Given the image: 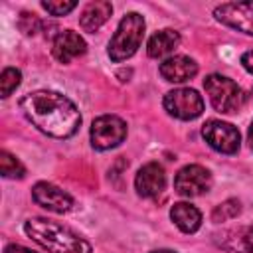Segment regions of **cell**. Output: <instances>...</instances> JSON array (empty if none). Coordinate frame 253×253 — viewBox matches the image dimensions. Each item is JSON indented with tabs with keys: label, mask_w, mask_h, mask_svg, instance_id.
<instances>
[{
	"label": "cell",
	"mask_w": 253,
	"mask_h": 253,
	"mask_svg": "<svg viewBox=\"0 0 253 253\" xmlns=\"http://www.w3.org/2000/svg\"><path fill=\"white\" fill-rule=\"evenodd\" d=\"M164 109L180 121H192L204 113V99L196 89L180 87L164 95Z\"/></svg>",
	"instance_id": "5b68a950"
},
{
	"label": "cell",
	"mask_w": 253,
	"mask_h": 253,
	"mask_svg": "<svg viewBox=\"0 0 253 253\" xmlns=\"http://www.w3.org/2000/svg\"><path fill=\"white\" fill-rule=\"evenodd\" d=\"M20 81H22V73L16 67H6L0 75V93H2V97L4 99L10 97L12 91H16V87L20 85Z\"/></svg>",
	"instance_id": "d6986e66"
},
{
	"label": "cell",
	"mask_w": 253,
	"mask_h": 253,
	"mask_svg": "<svg viewBox=\"0 0 253 253\" xmlns=\"http://www.w3.org/2000/svg\"><path fill=\"white\" fill-rule=\"evenodd\" d=\"M4 253H36V251L28 249V247H24V245H18V243H10V245H6Z\"/></svg>",
	"instance_id": "603a6c76"
},
{
	"label": "cell",
	"mask_w": 253,
	"mask_h": 253,
	"mask_svg": "<svg viewBox=\"0 0 253 253\" xmlns=\"http://www.w3.org/2000/svg\"><path fill=\"white\" fill-rule=\"evenodd\" d=\"M24 231L49 253H91V245L69 227L45 217H32L24 223Z\"/></svg>",
	"instance_id": "7a4b0ae2"
},
{
	"label": "cell",
	"mask_w": 253,
	"mask_h": 253,
	"mask_svg": "<svg viewBox=\"0 0 253 253\" xmlns=\"http://www.w3.org/2000/svg\"><path fill=\"white\" fill-rule=\"evenodd\" d=\"M32 198L38 206L53 211V213H65L73 208V198L63 192L61 188L47 184V182H38L32 188Z\"/></svg>",
	"instance_id": "30bf717a"
},
{
	"label": "cell",
	"mask_w": 253,
	"mask_h": 253,
	"mask_svg": "<svg viewBox=\"0 0 253 253\" xmlns=\"http://www.w3.org/2000/svg\"><path fill=\"white\" fill-rule=\"evenodd\" d=\"M202 136L213 150L221 154H235L239 150V130L229 123L210 119L202 126Z\"/></svg>",
	"instance_id": "52a82bcc"
},
{
	"label": "cell",
	"mask_w": 253,
	"mask_h": 253,
	"mask_svg": "<svg viewBox=\"0 0 253 253\" xmlns=\"http://www.w3.org/2000/svg\"><path fill=\"white\" fill-rule=\"evenodd\" d=\"M20 109L38 130L53 138H69L81 126L79 109L57 91L43 89L28 93L22 97Z\"/></svg>",
	"instance_id": "6da1fadb"
},
{
	"label": "cell",
	"mask_w": 253,
	"mask_h": 253,
	"mask_svg": "<svg viewBox=\"0 0 253 253\" xmlns=\"http://www.w3.org/2000/svg\"><path fill=\"white\" fill-rule=\"evenodd\" d=\"M126 136V125L115 115H103L91 125V144L97 150H109L119 146Z\"/></svg>",
	"instance_id": "8992f818"
},
{
	"label": "cell",
	"mask_w": 253,
	"mask_h": 253,
	"mask_svg": "<svg viewBox=\"0 0 253 253\" xmlns=\"http://www.w3.org/2000/svg\"><path fill=\"white\" fill-rule=\"evenodd\" d=\"M142 36H144V18L136 12L126 14L109 42V57L117 63L128 59L140 47Z\"/></svg>",
	"instance_id": "3957f363"
},
{
	"label": "cell",
	"mask_w": 253,
	"mask_h": 253,
	"mask_svg": "<svg viewBox=\"0 0 253 253\" xmlns=\"http://www.w3.org/2000/svg\"><path fill=\"white\" fill-rule=\"evenodd\" d=\"M215 241L229 253H253V227H233L215 233Z\"/></svg>",
	"instance_id": "5bb4252c"
},
{
	"label": "cell",
	"mask_w": 253,
	"mask_h": 253,
	"mask_svg": "<svg viewBox=\"0 0 253 253\" xmlns=\"http://www.w3.org/2000/svg\"><path fill=\"white\" fill-rule=\"evenodd\" d=\"M40 20L36 18V14H30V12H22L20 14V20H18V28L26 34V36H34L38 30H40Z\"/></svg>",
	"instance_id": "44dd1931"
},
{
	"label": "cell",
	"mask_w": 253,
	"mask_h": 253,
	"mask_svg": "<svg viewBox=\"0 0 253 253\" xmlns=\"http://www.w3.org/2000/svg\"><path fill=\"white\" fill-rule=\"evenodd\" d=\"M111 14H113L111 2H105V0H101V2H91V4H87L85 10L81 12V16H79V26H81L85 32L95 34V32L111 18Z\"/></svg>",
	"instance_id": "9a60e30c"
},
{
	"label": "cell",
	"mask_w": 253,
	"mask_h": 253,
	"mask_svg": "<svg viewBox=\"0 0 253 253\" xmlns=\"http://www.w3.org/2000/svg\"><path fill=\"white\" fill-rule=\"evenodd\" d=\"M164 186H166V174L158 162H148L136 172L134 188L140 198H154L162 194Z\"/></svg>",
	"instance_id": "8fae6325"
},
{
	"label": "cell",
	"mask_w": 253,
	"mask_h": 253,
	"mask_svg": "<svg viewBox=\"0 0 253 253\" xmlns=\"http://www.w3.org/2000/svg\"><path fill=\"white\" fill-rule=\"evenodd\" d=\"M239 211H241V204H239V200H225L223 204L215 206L211 217H213V221H227V219L237 217Z\"/></svg>",
	"instance_id": "ffe728a7"
},
{
	"label": "cell",
	"mask_w": 253,
	"mask_h": 253,
	"mask_svg": "<svg viewBox=\"0 0 253 253\" xmlns=\"http://www.w3.org/2000/svg\"><path fill=\"white\" fill-rule=\"evenodd\" d=\"M170 217L172 221L178 225L180 231L184 233H196L202 225V213L196 206L186 204V202H178L172 206L170 210Z\"/></svg>",
	"instance_id": "2e32d148"
},
{
	"label": "cell",
	"mask_w": 253,
	"mask_h": 253,
	"mask_svg": "<svg viewBox=\"0 0 253 253\" xmlns=\"http://www.w3.org/2000/svg\"><path fill=\"white\" fill-rule=\"evenodd\" d=\"M178 43H180V34L166 28V30H160L150 36V40L146 43V51L150 57H164L170 51H174L178 47Z\"/></svg>",
	"instance_id": "e0dca14e"
},
{
	"label": "cell",
	"mask_w": 253,
	"mask_h": 253,
	"mask_svg": "<svg viewBox=\"0 0 253 253\" xmlns=\"http://www.w3.org/2000/svg\"><path fill=\"white\" fill-rule=\"evenodd\" d=\"M152 253H174V251H170V249H160V251H152Z\"/></svg>",
	"instance_id": "484cf974"
},
{
	"label": "cell",
	"mask_w": 253,
	"mask_h": 253,
	"mask_svg": "<svg viewBox=\"0 0 253 253\" xmlns=\"http://www.w3.org/2000/svg\"><path fill=\"white\" fill-rule=\"evenodd\" d=\"M198 73V63L188 55H172L160 63V75L170 83H184Z\"/></svg>",
	"instance_id": "4fadbf2b"
},
{
	"label": "cell",
	"mask_w": 253,
	"mask_h": 253,
	"mask_svg": "<svg viewBox=\"0 0 253 253\" xmlns=\"http://www.w3.org/2000/svg\"><path fill=\"white\" fill-rule=\"evenodd\" d=\"M217 22L253 36V2H225L213 10Z\"/></svg>",
	"instance_id": "9c48e42d"
},
{
	"label": "cell",
	"mask_w": 253,
	"mask_h": 253,
	"mask_svg": "<svg viewBox=\"0 0 253 253\" xmlns=\"http://www.w3.org/2000/svg\"><path fill=\"white\" fill-rule=\"evenodd\" d=\"M247 142H249V146H251V150H253V123H251V126H249V130H247Z\"/></svg>",
	"instance_id": "d4e9b609"
},
{
	"label": "cell",
	"mask_w": 253,
	"mask_h": 253,
	"mask_svg": "<svg viewBox=\"0 0 253 253\" xmlns=\"http://www.w3.org/2000/svg\"><path fill=\"white\" fill-rule=\"evenodd\" d=\"M0 172H2L4 178H24L26 168L22 166V162L16 156L2 150L0 152Z\"/></svg>",
	"instance_id": "ac0fdd59"
},
{
	"label": "cell",
	"mask_w": 253,
	"mask_h": 253,
	"mask_svg": "<svg viewBox=\"0 0 253 253\" xmlns=\"http://www.w3.org/2000/svg\"><path fill=\"white\" fill-rule=\"evenodd\" d=\"M85 49H87L85 40L73 30L59 32L53 40V45H51V53L59 63H69L71 59L83 55Z\"/></svg>",
	"instance_id": "7c38bea8"
},
{
	"label": "cell",
	"mask_w": 253,
	"mask_h": 253,
	"mask_svg": "<svg viewBox=\"0 0 253 253\" xmlns=\"http://www.w3.org/2000/svg\"><path fill=\"white\" fill-rule=\"evenodd\" d=\"M75 6H77V2H42V8L47 10L51 16H65Z\"/></svg>",
	"instance_id": "7402d4cb"
},
{
	"label": "cell",
	"mask_w": 253,
	"mask_h": 253,
	"mask_svg": "<svg viewBox=\"0 0 253 253\" xmlns=\"http://www.w3.org/2000/svg\"><path fill=\"white\" fill-rule=\"evenodd\" d=\"M204 89H206L213 109L219 113H225V115L237 113L245 103V93L229 77L211 73L204 79Z\"/></svg>",
	"instance_id": "277c9868"
},
{
	"label": "cell",
	"mask_w": 253,
	"mask_h": 253,
	"mask_svg": "<svg viewBox=\"0 0 253 253\" xmlns=\"http://www.w3.org/2000/svg\"><path fill=\"white\" fill-rule=\"evenodd\" d=\"M174 188L180 196L186 198L202 196L211 188V174L200 164H188L182 170H178L174 178Z\"/></svg>",
	"instance_id": "ba28073f"
},
{
	"label": "cell",
	"mask_w": 253,
	"mask_h": 253,
	"mask_svg": "<svg viewBox=\"0 0 253 253\" xmlns=\"http://www.w3.org/2000/svg\"><path fill=\"white\" fill-rule=\"evenodd\" d=\"M241 65H243L249 73H253V49H251V51H245V53L241 55Z\"/></svg>",
	"instance_id": "cb8c5ba5"
}]
</instances>
